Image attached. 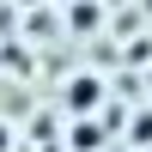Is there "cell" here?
<instances>
[{
	"instance_id": "6da1fadb",
	"label": "cell",
	"mask_w": 152,
	"mask_h": 152,
	"mask_svg": "<svg viewBox=\"0 0 152 152\" xmlns=\"http://www.w3.org/2000/svg\"><path fill=\"white\" fill-rule=\"evenodd\" d=\"M97 97H104V85H97V79H73V85H67V110H79V116H91Z\"/></svg>"
},
{
	"instance_id": "7a4b0ae2",
	"label": "cell",
	"mask_w": 152,
	"mask_h": 152,
	"mask_svg": "<svg viewBox=\"0 0 152 152\" xmlns=\"http://www.w3.org/2000/svg\"><path fill=\"white\" fill-rule=\"evenodd\" d=\"M6 140H12V134H6V128H0V152H6Z\"/></svg>"
}]
</instances>
